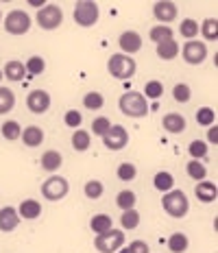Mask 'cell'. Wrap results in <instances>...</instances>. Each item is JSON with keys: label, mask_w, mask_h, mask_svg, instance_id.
<instances>
[{"label": "cell", "mask_w": 218, "mask_h": 253, "mask_svg": "<svg viewBox=\"0 0 218 253\" xmlns=\"http://www.w3.org/2000/svg\"><path fill=\"white\" fill-rule=\"evenodd\" d=\"M118 107L129 118H144L148 114V103L140 92H125L118 101Z\"/></svg>", "instance_id": "obj_1"}, {"label": "cell", "mask_w": 218, "mask_h": 253, "mask_svg": "<svg viewBox=\"0 0 218 253\" xmlns=\"http://www.w3.org/2000/svg\"><path fill=\"white\" fill-rule=\"evenodd\" d=\"M107 70L114 79H120V81H127L135 75L137 70V63L133 61V57L129 55H122V52H116V55L109 57L107 61Z\"/></svg>", "instance_id": "obj_2"}, {"label": "cell", "mask_w": 218, "mask_h": 253, "mask_svg": "<svg viewBox=\"0 0 218 253\" xmlns=\"http://www.w3.org/2000/svg\"><path fill=\"white\" fill-rule=\"evenodd\" d=\"M162 208H164V212L168 216H173V218H183L190 210V203H188V197H185L181 190H170V192L164 194Z\"/></svg>", "instance_id": "obj_3"}, {"label": "cell", "mask_w": 218, "mask_h": 253, "mask_svg": "<svg viewBox=\"0 0 218 253\" xmlns=\"http://www.w3.org/2000/svg\"><path fill=\"white\" fill-rule=\"evenodd\" d=\"M94 247L98 253H116L125 247V231L122 229H114L111 227L105 234H98L94 238Z\"/></svg>", "instance_id": "obj_4"}, {"label": "cell", "mask_w": 218, "mask_h": 253, "mask_svg": "<svg viewBox=\"0 0 218 253\" xmlns=\"http://www.w3.org/2000/svg\"><path fill=\"white\" fill-rule=\"evenodd\" d=\"M68 192H70V183L61 175H52L42 183V197L46 201H61V199H66Z\"/></svg>", "instance_id": "obj_5"}, {"label": "cell", "mask_w": 218, "mask_h": 253, "mask_svg": "<svg viewBox=\"0 0 218 253\" xmlns=\"http://www.w3.org/2000/svg\"><path fill=\"white\" fill-rule=\"evenodd\" d=\"M98 15H100V9L92 0H79L77 7H74V22L83 26V29H89V26L96 24Z\"/></svg>", "instance_id": "obj_6"}, {"label": "cell", "mask_w": 218, "mask_h": 253, "mask_svg": "<svg viewBox=\"0 0 218 253\" xmlns=\"http://www.w3.org/2000/svg\"><path fill=\"white\" fill-rule=\"evenodd\" d=\"M37 26L40 29H44V31H55V29H59L61 22H63V11L57 4H48L46 2L44 7L37 11Z\"/></svg>", "instance_id": "obj_7"}, {"label": "cell", "mask_w": 218, "mask_h": 253, "mask_svg": "<svg viewBox=\"0 0 218 253\" xmlns=\"http://www.w3.org/2000/svg\"><path fill=\"white\" fill-rule=\"evenodd\" d=\"M4 29H7V33L11 35H24L29 33L31 29V15L22 11V9H13L11 13H7V18H4Z\"/></svg>", "instance_id": "obj_8"}, {"label": "cell", "mask_w": 218, "mask_h": 253, "mask_svg": "<svg viewBox=\"0 0 218 253\" xmlns=\"http://www.w3.org/2000/svg\"><path fill=\"white\" fill-rule=\"evenodd\" d=\"M181 55H183V61L190 63V66H199L207 59V46L203 42H196V40H190L183 44L181 48Z\"/></svg>", "instance_id": "obj_9"}, {"label": "cell", "mask_w": 218, "mask_h": 253, "mask_svg": "<svg viewBox=\"0 0 218 253\" xmlns=\"http://www.w3.org/2000/svg\"><path fill=\"white\" fill-rule=\"evenodd\" d=\"M50 94L46 89H31L29 96H26V107L31 114H46L50 109Z\"/></svg>", "instance_id": "obj_10"}, {"label": "cell", "mask_w": 218, "mask_h": 253, "mask_svg": "<svg viewBox=\"0 0 218 253\" xmlns=\"http://www.w3.org/2000/svg\"><path fill=\"white\" fill-rule=\"evenodd\" d=\"M103 144L107 146L109 151H122L127 144H129V133H127L125 126L111 125V129L103 135Z\"/></svg>", "instance_id": "obj_11"}, {"label": "cell", "mask_w": 218, "mask_h": 253, "mask_svg": "<svg viewBox=\"0 0 218 253\" xmlns=\"http://www.w3.org/2000/svg\"><path fill=\"white\" fill-rule=\"evenodd\" d=\"M118 46L120 50H125L122 55H133V52H137L142 48V38L140 33H135V31H125V33H120L118 38Z\"/></svg>", "instance_id": "obj_12"}, {"label": "cell", "mask_w": 218, "mask_h": 253, "mask_svg": "<svg viewBox=\"0 0 218 253\" xmlns=\"http://www.w3.org/2000/svg\"><path fill=\"white\" fill-rule=\"evenodd\" d=\"M177 4L174 2H170V0H162V2H155L153 4V15L159 20L162 24H166L168 26V22H173L174 18H177Z\"/></svg>", "instance_id": "obj_13"}, {"label": "cell", "mask_w": 218, "mask_h": 253, "mask_svg": "<svg viewBox=\"0 0 218 253\" xmlns=\"http://www.w3.org/2000/svg\"><path fill=\"white\" fill-rule=\"evenodd\" d=\"M162 126L168 131V133L179 135V133H183V131H185V126H188V123H185V118H183L181 114L170 112V114H166V116L162 118Z\"/></svg>", "instance_id": "obj_14"}, {"label": "cell", "mask_w": 218, "mask_h": 253, "mask_svg": "<svg viewBox=\"0 0 218 253\" xmlns=\"http://www.w3.org/2000/svg\"><path fill=\"white\" fill-rule=\"evenodd\" d=\"M194 194L201 203H214L216 197H218V188H216L214 181H199L196 183Z\"/></svg>", "instance_id": "obj_15"}, {"label": "cell", "mask_w": 218, "mask_h": 253, "mask_svg": "<svg viewBox=\"0 0 218 253\" xmlns=\"http://www.w3.org/2000/svg\"><path fill=\"white\" fill-rule=\"evenodd\" d=\"M18 225H20L18 210H13V208H2L0 210V231L9 234V231H13Z\"/></svg>", "instance_id": "obj_16"}, {"label": "cell", "mask_w": 218, "mask_h": 253, "mask_svg": "<svg viewBox=\"0 0 218 253\" xmlns=\"http://www.w3.org/2000/svg\"><path fill=\"white\" fill-rule=\"evenodd\" d=\"M40 214H42V205L35 199H24L18 208V216L24 220H35V218H40Z\"/></svg>", "instance_id": "obj_17"}, {"label": "cell", "mask_w": 218, "mask_h": 253, "mask_svg": "<svg viewBox=\"0 0 218 253\" xmlns=\"http://www.w3.org/2000/svg\"><path fill=\"white\" fill-rule=\"evenodd\" d=\"M63 164V157H61V153L59 151H46L44 155H42V160H40V166L44 168L46 172H57L61 168Z\"/></svg>", "instance_id": "obj_18"}, {"label": "cell", "mask_w": 218, "mask_h": 253, "mask_svg": "<svg viewBox=\"0 0 218 253\" xmlns=\"http://www.w3.org/2000/svg\"><path fill=\"white\" fill-rule=\"evenodd\" d=\"M20 138H22V142L29 146V149H35V146H40L42 142H44V131H42L37 125H31L20 133Z\"/></svg>", "instance_id": "obj_19"}, {"label": "cell", "mask_w": 218, "mask_h": 253, "mask_svg": "<svg viewBox=\"0 0 218 253\" xmlns=\"http://www.w3.org/2000/svg\"><path fill=\"white\" fill-rule=\"evenodd\" d=\"M2 77H7L9 81H22V79L26 77V68L22 61H7L4 63V70H2Z\"/></svg>", "instance_id": "obj_20"}, {"label": "cell", "mask_w": 218, "mask_h": 253, "mask_svg": "<svg viewBox=\"0 0 218 253\" xmlns=\"http://www.w3.org/2000/svg\"><path fill=\"white\" fill-rule=\"evenodd\" d=\"M179 55V44H177V40H166V42H159L157 44V57L159 59H164V61H170V59H174V57Z\"/></svg>", "instance_id": "obj_21"}, {"label": "cell", "mask_w": 218, "mask_h": 253, "mask_svg": "<svg viewBox=\"0 0 218 253\" xmlns=\"http://www.w3.org/2000/svg\"><path fill=\"white\" fill-rule=\"evenodd\" d=\"M153 186H155V190L166 194L174 186V177L170 175V172H166V170H159V172H155V177H153Z\"/></svg>", "instance_id": "obj_22"}, {"label": "cell", "mask_w": 218, "mask_h": 253, "mask_svg": "<svg viewBox=\"0 0 218 253\" xmlns=\"http://www.w3.org/2000/svg\"><path fill=\"white\" fill-rule=\"evenodd\" d=\"M188 247H190V240L185 234H181V231H174V234L168 238V249L173 253H185Z\"/></svg>", "instance_id": "obj_23"}, {"label": "cell", "mask_w": 218, "mask_h": 253, "mask_svg": "<svg viewBox=\"0 0 218 253\" xmlns=\"http://www.w3.org/2000/svg\"><path fill=\"white\" fill-rule=\"evenodd\" d=\"M111 216L107 214H96V216H92V220H89V229L94 231V234H105V231H109L111 229Z\"/></svg>", "instance_id": "obj_24"}, {"label": "cell", "mask_w": 218, "mask_h": 253, "mask_svg": "<svg viewBox=\"0 0 218 253\" xmlns=\"http://www.w3.org/2000/svg\"><path fill=\"white\" fill-rule=\"evenodd\" d=\"M15 107V94L11 87H0V116L9 114Z\"/></svg>", "instance_id": "obj_25"}, {"label": "cell", "mask_w": 218, "mask_h": 253, "mask_svg": "<svg viewBox=\"0 0 218 253\" xmlns=\"http://www.w3.org/2000/svg\"><path fill=\"white\" fill-rule=\"evenodd\" d=\"M199 33L203 35L207 42H216V38H218V20L216 18L203 20V24H199Z\"/></svg>", "instance_id": "obj_26"}, {"label": "cell", "mask_w": 218, "mask_h": 253, "mask_svg": "<svg viewBox=\"0 0 218 253\" xmlns=\"http://www.w3.org/2000/svg\"><path fill=\"white\" fill-rule=\"evenodd\" d=\"M148 38L155 42V44H159V42L173 40L174 38V31L170 29V26H166V24H157V26H153V29L148 31Z\"/></svg>", "instance_id": "obj_27"}, {"label": "cell", "mask_w": 218, "mask_h": 253, "mask_svg": "<svg viewBox=\"0 0 218 253\" xmlns=\"http://www.w3.org/2000/svg\"><path fill=\"white\" fill-rule=\"evenodd\" d=\"M89 144H92V138H89L87 131H83V129H77V131H74V135H72V149H74V151L83 153V151L89 149Z\"/></svg>", "instance_id": "obj_28"}, {"label": "cell", "mask_w": 218, "mask_h": 253, "mask_svg": "<svg viewBox=\"0 0 218 253\" xmlns=\"http://www.w3.org/2000/svg\"><path fill=\"white\" fill-rule=\"evenodd\" d=\"M135 201H137V197H135V192H131V190H120L118 197H116V205H118L122 212H125V210H133Z\"/></svg>", "instance_id": "obj_29"}, {"label": "cell", "mask_w": 218, "mask_h": 253, "mask_svg": "<svg viewBox=\"0 0 218 253\" xmlns=\"http://www.w3.org/2000/svg\"><path fill=\"white\" fill-rule=\"evenodd\" d=\"M179 35H183L185 40H194L196 35H199V22L192 18H185L181 20V24H179Z\"/></svg>", "instance_id": "obj_30"}, {"label": "cell", "mask_w": 218, "mask_h": 253, "mask_svg": "<svg viewBox=\"0 0 218 253\" xmlns=\"http://www.w3.org/2000/svg\"><path fill=\"white\" fill-rule=\"evenodd\" d=\"M185 172L192 179H196V181H205V177H207L205 164H201V162H196V160H190L188 164H185Z\"/></svg>", "instance_id": "obj_31"}, {"label": "cell", "mask_w": 218, "mask_h": 253, "mask_svg": "<svg viewBox=\"0 0 218 253\" xmlns=\"http://www.w3.org/2000/svg\"><path fill=\"white\" fill-rule=\"evenodd\" d=\"M85 197L87 199H92V201H96V199L103 197V192H105V186H103V181H98V179H89L87 183H85Z\"/></svg>", "instance_id": "obj_32"}, {"label": "cell", "mask_w": 218, "mask_h": 253, "mask_svg": "<svg viewBox=\"0 0 218 253\" xmlns=\"http://www.w3.org/2000/svg\"><path fill=\"white\" fill-rule=\"evenodd\" d=\"M120 225L125 229H135L140 225V212L133 208V210H125L120 216Z\"/></svg>", "instance_id": "obj_33"}, {"label": "cell", "mask_w": 218, "mask_h": 253, "mask_svg": "<svg viewBox=\"0 0 218 253\" xmlns=\"http://www.w3.org/2000/svg\"><path fill=\"white\" fill-rule=\"evenodd\" d=\"M20 133H22V126H20L18 120H4V125H2V138L4 140H18Z\"/></svg>", "instance_id": "obj_34"}, {"label": "cell", "mask_w": 218, "mask_h": 253, "mask_svg": "<svg viewBox=\"0 0 218 253\" xmlns=\"http://www.w3.org/2000/svg\"><path fill=\"white\" fill-rule=\"evenodd\" d=\"M173 98L177 103H188L190 98H192V89H190L188 83H177V85L173 87Z\"/></svg>", "instance_id": "obj_35"}, {"label": "cell", "mask_w": 218, "mask_h": 253, "mask_svg": "<svg viewBox=\"0 0 218 253\" xmlns=\"http://www.w3.org/2000/svg\"><path fill=\"white\" fill-rule=\"evenodd\" d=\"M196 123L203 125V126L216 125V112L212 107H201L199 112H196Z\"/></svg>", "instance_id": "obj_36"}, {"label": "cell", "mask_w": 218, "mask_h": 253, "mask_svg": "<svg viewBox=\"0 0 218 253\" xmlns=\"http://www.w3.org/2000/svg\"><path fill=\"white\" fill-rule=\"evenodd\" d=\"M24 68H26V72H29V75H42V72L46 70V61L42 59V57L33 55V57H29V61L24 63Z\"/></svg>", "instance_id": "obj_37"}, {"label": "cell", "mask_w": 218, "mask_h": 253, "mask_svg": "<svg viewBox=\"0 0 218 253\" xmlns=\"http://www.w3.org/2000/svg\"><path fill=\"white\" fill-rule=\"evenodd\" d=\"M83 105L87 109H100L105 105V96L100 92H87L83 96Z\"/></svg>", "instance_id": "obj_38"}, {"label": "cell", "mask_w": 218, "mask_h": 253, "mask_svg": "<svg viewBox=\"0 0 218 253\" xmlns=\"http://www.w3.org/2000/svg\"><path fill=\"white\" fill-rule=\"evenodd\" d=\"M162 94H164L162 81H148L146 85H144V94H142V96H144V98H151V101H157Z\"/></svg>", "instance_id": "obj_39"}, {"label": "cell", "mask_w": 218, "mask_h": 253, "mask_svg": "<svg viewBox=\"0 0 218 253\" xmlns=\"http://www.w3.org/2000/svg\"><path fill=\"white\" fill-rule=\"evenodd\" d=\"M135 177H137L135 164H131V162H125V164L118 166V179H120V181H133Z\"/></svg>", "instance_id": "obj_40"}, {"label": "cell", "mask_w": 218, "mask_h": 253, "mask_svg": "<svg viewBox=\"0 0 218 253\" xmlns=\"http://www.w3.org/2000/svg\"><path fill=\"white\" fill-rule=\"evenodd\" d=\"M188 153L192 155V160H203V157L207 155V144L203 140H192L190 142V146H188Z\"/></svg>", "instance_id": "obj_41"}, {"label": "cell", "mask_w": 218, "mask_h": 253, "mask_svg": "<svg viewBox=\"0 0 218 253\" xmlns=\"http://www.w3.org/2000/svg\"><path fill=\"white\" fill-rule=\"evenodd\" d=\"M109 129H111V123H109V118H105V116H100V118H96L92 123V133L94 135H100V138H103V135L107 133Z\"/></svg>", "instance_id": "obj_42"}, {"label": "cell", "mask_w": 218, "mask_h": 253, "mask_svg": "<svg viewBox=\"0 0 218 253\" xmlns=\"http://www.w3.org/2000/svg\"><path fill=\"white\" fill-rule=\"evenodd\" d=\"M63 123L70 126V129H74V126H81L83 116H81V112H77V109H70V112H66V116H63Z\"/></svg>", "instance_id": "obj_43"}, {"label": "cell", "mask_w": 218, "mask_h": 253, "mask_svg": "<svg viewBox=\"0 0 218 253\" xmlns=\"http://www.w3.org/2000/svg\"><path fill=\"white\" fill-rule=\"evenodd\" d=\"M127 251L129 253H151V249H148V245L144 240H133L129 247H127Z\"/></svg>", "instance_id": "obj_44"}, {"label": "cell", "mask_w": 218, "mask_h": 253, "mask_svg": "<svg viewBox=\"0 0 218 253\" xmlns=\"http://www.w3.org/2000/svg\"><path fill=\"white\" fill-rule=\"evenodd\" d=\"M207 140L212 142V144H218V126L212 125L210 129H207Z\"/></svg>", "instance_id": "obj_45"}, {"label": "cell", "mask_w": 218, "mask_h": 253, "mask_svg": "<svg viewBox=\"0 0 218 253\" xmlns=\"http://www.w3.org/2000/svg\"><path fill=\"white\" fill-rule=\"evenodd\" d=\"M116 253H129V251H127V247H122V249H120V251H116Z\"/></svg>", "instance_id": "obj_46"}, {"label": "cell", "mask_w": 218, "mask_h": 253, "mask_svg": "<svg viewBox=\"0 0 218 253\" xmlns=\"http://www.w3.org/2000/svg\"><path fill=\"white\" fill-rule=\"evenodd\" d=\"M0 81H2V70H0Z\"/></svg>", "instance_id": "obj_47"}, {"label": "cell", "mask_w": 218, "mask_h": 253, "mask_svg": "<svg viewBox=\"0 0 218 253\" xmlns=\"http://www.w3.org/2000/svg\"><path fill=\"white\" fill-rule=\"evenodd\" d=\"M0 22H2V11H0Z\"/></svg>", "instance_id": "obj_48"}]
</instances>
